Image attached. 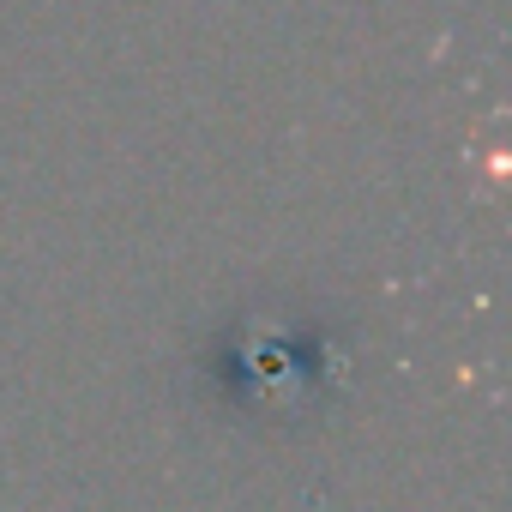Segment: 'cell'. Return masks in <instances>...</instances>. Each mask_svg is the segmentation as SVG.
I'll list each match as a JSON object with an SVG mask.
<instances>
[{"instance_id": "cell-1", "label": "cell", "mask_w": 512, "mask_h": 512, "mask_svg": "<svg viewBox=\"0 0 512 512\" xmlns=\"http://www.w3.org/2000/svg\"><path fill=\"white\" fill-rule=\"evenodd\" d=\"M344 338L296 308H247L223 326V338L205 356L211 392L272 428H302L314 422L338 392H344Z\"/></svg>"}]
</instances>
